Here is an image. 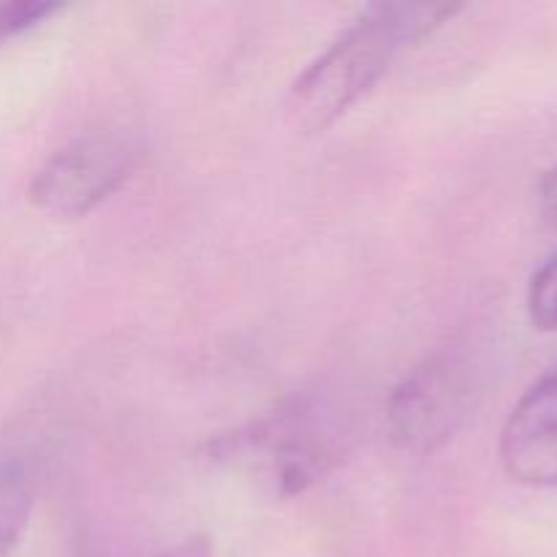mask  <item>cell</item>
Here are the masks:
<instances>
[{
    "instance_id": "cell-1",
    "label": "cell",
    "mask_w": 557,
    "mask_h": 557,
    "mask_svg": "<svg viewBox=\"0 0 557 557\" xmlns=\"http://www.w3.org/2000/svg\"><path fill=\"white\" fill-rule=\"evenodd\" d=\"M460 11L462 5L441 3H375L364 9L288 90L286 114L294 128L319 134L335 125L389 74L408 49L433 36Z\"/></svg>"
},
{
    "instance_id": "cell-2",
    "label": "cell",
    "mask_w": 557,
    "mask_h": 557,
    "mask_svg": "<svg viewBox=\"0 0 557 557\" xmlns=\"http://www.w3.org/2000/svg\"><path fill=\"white\" fill-rule=\"evenodd\" d=\"M479 370L462 346L428 354L386 406L389 435L408 455H433L462 430L476 408Z\"/></svg>"
},
{
    "instance_id": "cell-3",
    "label": "cell",
    "mask_w": 557,
    "mask_h": 557,
    "mask_svg": "<svg viewBox=\"0 0 557 557\" xmlns=\"http://www.w3.org/2000/svg\"><path fill=\"white\" fill-rule=\"evenodd\" d=\"M141 145L125 128L82 131L36 172L27 199L52 218H85L134 174Z\"/></svg>"
},
{
    "instance_id": "cell-4",
    "label": "cell",
    "mask_w": 557,
    "mask_h": 557,
    "mask_svg": "<svg viewBox=\"0 0 557 557\" xmlns=\"http://www.w3.org/2000/svg\"><path fill=\"white\" fill-rule=\"evenodd\" d=\"M218 460H264L270 482L281 495H299L319 482L335 462V446L326 433L310 424L305 406L286 408L239 433L210 444Z\"/></svg>"
},
{
    "instance_id": "cell-5",
    "label": "cell",
    "mask_w": 557,
    "mask_h": 557,
    "mask_svg": "<svg viewBox=\"0 0 557 557\" xmlns=\"http://www.w3.org/2000/svg\"><path fill=\"white\" fill-rule=\"evenodd\" d=\"M500 466L517 484L557 487V364L511 408L500 433Z\"/></svg>"
},
{
    "instance_id": "cell-6",
    "label": "cell",
    "mask_w": 557,
    "mask_h": 557,
    "mask_svg": "<svg viewBox=\"0 0 557 557\" xmlns=\"http://www.w3.org/2000/svg\"><path fill=\"white\" fill-rule=\"evenodd\" d=\"M36 509V479L16 457L0 460V557L20 547Z\"/></svg>"
},
{
    "instance_id": "cell-7",
    "label": "cell",
    "mask_w": 557,
    "mask_h": 557,
    "mask_svg": "<svg viewBox=\"0 0 557 557\" xmlns=\"http://www.w3.org/2000/svg\"><path fill=\"white\" fill-rule=\"evenodd\" d=\"M528 315L539 332H557V250L528 283Z\"/></svg>"
},
{
    "instance_id": "cell-8",
    "label": "cell",
    "mask_w": 557,
    "mask_h": 557,
    "mask_svg": "<svg viewBox=\"0 0 557 557\" xmlns=\"http://www.w3.org/2000/svg\"><path fill=\"white\" fill-rule=\"evenodd\" d=\"M58 11H63V5L52 0H0V41L41 25Z\"/></svg>"
},
{
    "instance_id": "cell-9",
    "label": "cell",
    "mask_w": 557,
    "mask_h": 557,
    "mask_svg": "<svg viewBox=\"0 0 557 557\" xmlns=\"http://www.w3.org/2000/svg\"><path fill=\"white\" fill-rule=\"evenodd\" d=\"M539 210H542L544 221L557 226V163L544 172L542 183H539Z\"/></svg>"
},
{
    "instance_id": "cell-10",
    "label": "cell",
    "mask_w": 557,
    "mask_h": 557,
    "mask_svg": "<svg viewBox=\"0 0 557 557\" xmlns=\"http://www.w3.org/2000/svg\"><path fill=\"white\" fill-rule=\"evenodd\" d=\"M158 557H212V542L207 536H188Z\"/></svg>"
}]
</instances>
